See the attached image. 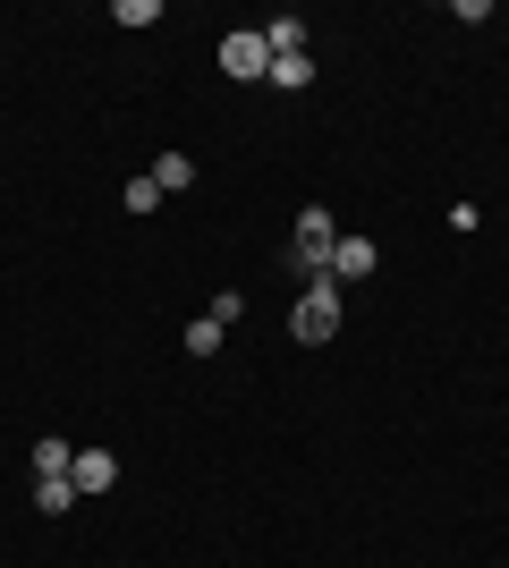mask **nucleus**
<instances>
[{"mask_svg": "<svg viewBox=\"0 0 509 568\" xmlns=\"http://www.w3.org/2000/svg\"><path fill=\"white\" fill-rule=\"evenodd\" d=\"M332 246H339V221L323 213V204H306L289 230V272H306V281H323L332 272Z\"/></svg>", "mask_w": 509, "mask_h": 568, "instance_id": "nucleus-1", "label": "nucleus"}, {"mask_svg": "<svg viewBox=\"0 0 509 568\" xmlns=\"http://www.w3.org/2000/svg\"><path fill=\"white\" fill-rule=\"evenodd\" d=\"M289 332L306 339V348H323V339L339 332V281H332V272L297 288V306H289Z\"/></svg>", "mask_w": 509, "mask_h": 568, "instance_id": "nucleus-2", "label": "nucleus"}, {"mask_svg": "<svg viewBox=\"0 0 509 568\" xmlns=\"http://www.w3.org/2000/svg\"><path fill=\"white\" fill-rule=\"evenodd\" d=\"M221 77H238V85H264V77H272L264 26H230V34H221Z\"/></svg>", "mask_w": 509, "mask_h": 568, "instance_id": "nucleus-3", "label": "nucleus"}, {"mask_svg": "<svg viewBox=\"0 0 509 568\" xmlns=\"http://www.w3.org/2000/svg\"><path fill=\"white\" fill-rule=\"evenodd\" d=\"M374 263H383V255H374V237H348V230H339V246H332V281L339 288H348V281H374Z\"/></svg>", "mask_w": 509, "mask_h": 568, "instance_id": "nucleus-4", "label": "nucleus"}, {"mask_svg": "<svg viewBox=\"0 0 509 568\" xmlns=\"http://www.w3.org/2000/svg\"><path fill=\"white\" fill-rule=\"evenodd\" d=\"M69 484H77V500H94V493H111V484H120V458H111V450H77Z\"/></svg>", "mask_w": 509, "mask_h": 568, "instance_id": "nucleus-5", "label": "nucleus"}, {"mask_svg": "<svg viewBox=\"0 0 509 568\" xmlns=\"http://www.w3.org/2000/svg\"><path fill=\"white\" fill-rule=\"evenodd\" d=\"M264 85H281V94H306V85H315V51H289V60H272Z\"/></svg>", "mask_w": 509, "mask_h": 568, "instance_id": "nucleus-6", "label": "nucleus"}, {"mask_svg": "<svg viewBox=\"0 0 509 568\" xmlns=\"http://www.w3.org/2000/svg\"><path fill=\"white\" fill-rule=\"evenodd\" d=\"M34 509H43V518H69V509H77V484H69V475H34Z\"/></svg>", "mask_w": 509, "mask_h": 568, "instance_id": "nucleus-7", "label": "nucleus"}, {"mask_svg": "<svg viewBox=\"0 0 509 568\" xmlns=\"http://www.w3.org/2000/svg\"><path fill=\"white\" fill-rule=\"evenodd\" d=\"M77 467V442L69 433H43V442H34V475H69Z\"/></svg>", "mask_w": 509, "mask_h": 568, "instance_id": "nucleus-8", "label": "nucleus"}, {"mask_svg": "<svg viewBox=\"0 0 509 568\" xmlns=\"http://www.w3.org/2000/svg\"><path fill=\"white\" fill-rule=\"evenodd\" d=\"M264 43H272V60H289V51H306V18H289V9H281V18L264 26Z\"/></svg>", "mask_w": 509, "mask_h": 568, "instance_id": "nucleus-9", "label": "nucleus"}, {"mask_svg": "<svg viewBox=\"0 0 509 568\" xmlns=\"http://www.w3.org/2000/svg\"><path fill=\"white\" fill-rule=\"evenodd\" d=\"M153 187H162V195H187L195 187V162H187V153H162V162H153Z\"/></svg>", "mask_w": 509, "mask_h": 568, "instance_id": "nucleus-10", "label": "nucleus"}, {"mask_svg": "<svg viewBox=\"0 0 509 568\" xmlns=\"http://www.w3.org/2000/svg\"><path fill=\"white\" fill-rule=\"evenodd\" d=\"M187 356H221V323H213V314H195V323H187Z\"/></svg>", "mask_w": 509, "mask_h": 568, "instance_id": "nucleus-11", "label": "nucleus"}, {"mask_svg": "<svg viewBox=\"0 0 509 568\" xmlns=\"http://www.w3.org/2000/svg\"><path fill=\"white\" fill-rule=\"evenodd\" d=\"M120 204H128V213H153V204H162V187H153V170H145V179H128V187H120Z\"/></svg>", "mask_w": 509, "mask_h": 568, "instance_id": "nucleus-12", "label": "nucleus"}, {"mask_svg": "<svg viewBox=\"0 0 509 568\" xmlns=\"http://www.w3.org/2000/svg\"><path fill=\"white\" fill-rule=\"evenodd\" d=\"M204 314H213L221 332H230V323H238V314H246V297H238V288H213V306H204Z\"/></svg>", "mask_w": 509, "mask_h": 568, "instance_id": "nucleus-13", "label": "nucleus"}, {"mask_svg": "<svg viewBox=\"0 0 509 568\" xmlns=\"http://www.w3.org/2000/svg\"><path fill=\"white\" fill-rule=\"evenodd\" d=\"M120 26H162V0H120Z\"/></svg>", "mask_w": 509, "mask_h": 568, "instance_id": "nucleus-14", "label": "nucleus"}]
</instances>
